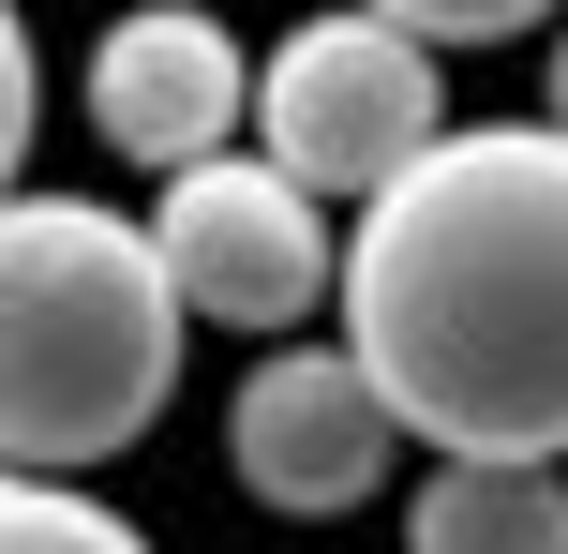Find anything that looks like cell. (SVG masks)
Instances as JSON below:
<instances>
[{"mask_svg": "<svg viewBox=\"0 0 568 554\" xmlns=\"http://www.w3.org/2000/svg\"><path fill=\"white\" fill-rule=\"evenodd\" d=\"M359 16L419 30V46H524V30H554L568 0H359Z\"/></svg>", "mask_w": 568, "mask_h": 554, "instance_id": "cell-9", "label": "cell"}, {"mask_svg": "<svg viewBox=\"0 0 568 554\" xmlns=\"http://www.w3.org/2000/svg\"><path fill=\"white\" fill-rule=\"evenodd\" d=\"M135 225H150V255H165V285H180L195 330H255V345H284V330H314V300L344 285L329 210H314L255 135L210 150V165H180V180H150Z\"/></svg>", "mask_w": 568, "mask_h": 554, "instance_id": "cell-4", "label": "cell"}, {"mask_svg": "<svg viewBox=\"0 0 568 554\" xmlns=\"http://www.w3.org/2000/svg\"><path fill=\"white\" fill-rule=\"evenodd\" d=\"M539 120L568 135V16H554V46H539Z\"/></svg>", "mask_w": 568, "mask_h": 554, "instance_id": "cell-11", "label": "cell"}, {"mask_svg": "<svg viewBox=\"0 0 568 554\" xmlns=\"http://www.w3.org/2000/svg\"><path fill=\"white\" fill-rule=\"evenodd\" d=\"M30 120H45V60H30V16L0 0V195L30 180Z\"/></svg>", "mask_w": 568, "mask_h": 554, "instance_id": "cell-10", "label": "cell"}, {"mask_svg": "<svg viewBox=\"0 0 568 554\" xmlns=\"http://www.w3.org/2000/svg\"><path fill=\"white\" fill-rule=\"evenodd\" d=\"M0 554H150V525L90 480H16L0 465Z\"/></svg>", "mask_w": 568, "mask_h": 554, "instance_id": "cell-8", "label": "cell"}, {"mask_svg": "<svg viewBox=\"0 0 568 554\" xmlns=\"http://www.w3.org/2000/svg\"><path fill=\"white\" fill-rule=\"evenodd\" d=\"M180 315L165 255L105 195H0V465L16 480H90L180 405Z\"/></svg>", "mask_w": 568, "mask_h": 554, "instance_id": "cell-2", "label": "cell"}, {"mask_svg": "<svg viewBox=\"0 0 568 554\" xmlns=\"http://www.w3.org/2000/svg\"><path fill=\"white\" fill-rule=\"evenodd\" d=\"M404 554H568V465H419Z\"/></svg>", "mask_w": 568, "mask_h": 554, "instance_id": "cell-7", "label": "cell"}, {"mask_svg": "<svg viewBox=\"0 0 568 554\" xmlns=\"http://www.w3.org/2000/svg\"><path fill=\"white\" fill-rule=\"evenodd\" d=\"M90 135H105L120 165H150V180L240 150L255 135V46H240L210 0H120V16L90 30Z\"/></svg>", "mask_w": 568, "mask_h": 554, "instance_id": "cell-6", "label": "cell"}, {"mask_svg": "<svg viewBox=\"0 0 568 554\" xmlns=\"http://www.w3.org/2000/svg\"><path fill=\"white\" fill-rule=\"evenodd\" d=\"M344 345L434 465H568V135L449 120L344 210Z\"/></svg>", "mask_w": 568, "mask_h": 554, "instance_id": "cell-1", "label": "cell"}, {"mask_svg": "<svg viewBox=\"0 0 568 554\" xmlns=\"http://www.w3.org/2000/svg\"><path fill=\"white\" fill-rule=\"evenodd\" d=\"M225 480L255 510H284V525H344V510H374L404 480V420L389 390L359 375V345H314V330H284L270 360H240L225 390Z\"/></svg>", "mask_w": 568, "mask_h": 554, "instance_id": "cell-5", "label": "cell"}, {"mask_svg": "<svg viewBox=\"0 0 568 554\" xmlns=\"http://www.w3.org/2000/svg\"><path fill=\"white\" fill-rule=\"evenodd\" d=\"M434 135H449V90H434L419 30L359 16V0H314L300 30L255 46V150L314 210H374Z\"/></svg>", "mask_w": 568, "mask_h": 554, "instance_id": "cell-3", "label": "cell"}]
</instances>
